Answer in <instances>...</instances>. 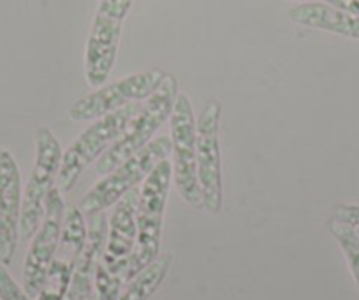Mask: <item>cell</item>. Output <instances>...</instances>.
Wrapping results in <instances>:
<instances>
[{
	"instance_id": "obj_1",
	"label": "cell",
	"mask_w": 359,
	"mask_h": 300,
	"mask_svg": "<svg viewBox=\"0 0 359 300\" xmlns=\"http://www.w3.org/2000/svg\"><path fill=\"white\" fill-rule=\"evenodd\" d=\"M172 183V165L169 158L158 162L140 186L137 199V237L136 248L127 267L126 283L136 278L161 255L162 223H164L165 204Z\"/></svg>"
},
{
	"instance_id": "obj_2",
	"label": "cell",
	"mask_w": 359,
	"mask_h": 300,
	"mask_svg": "<svg viewBox=\"0 0 359 300\" xmlns=\"http://www.w3.org/2000/svg\"><path fill=\"white\" fill-rule=\"evenodd\" d=\"M178 93V79L172 74H165L164 81L155 90L154 95L148 97L144 106H141L140 113L130 120L122 136L95 162V172L101 176L109 174L116 165H120L123 160L143 150L148 143H151L154 134L171 116Z\"/></svg>"
},
{
	"instance_id": "obj_3",
	"label": "cell",
	"mask_w": 359,
	"mask_h": 300,
	"mask_svg": "<svg viewBox=\"0 0 359 300\" xmlns=\"http://www.w3.org/2000/svg\"><path fill=\"white\" fill-rule=\"evenodd\" d=\"M141 102L126 106L115 113L94 120V123L76 137L74 143L62 155V164L57 174V188L69 193L76 186L86 167L97 162L109 146L122 136L130 120L140 113Z\"/></svg>"
},
{
	"instance_id": "obj_4",
	"label": "cell",
	"mask_w": 359,
	"mask_h": 300,
	"mask_svg": "<svg viewBox=\"0 0 359 300\" xmlns=\"http://www.w3.org/2000/svg\"><path fill=\"white\" fill-rule=\"evenodd\" d=\"M169 155H171V139L165 136L157 137L143 150L116 165L109 174L102 176L101 181L95 183L94 188L86 192L78 208L86 218L97 213H106V209L115 206L127 192L140 188L155 165L164 158H169Z\"/></svg>"
},
{
	"instance_id": "obj_5",
	"label": "cell",
	"mask_w": 359,
	"mask_h": 300,
	"mask_svg": "<svg viewBox=\"0 0 359 300\" xmlns=\"http://www.w3.org/2000/svg\"><path fill=\"white\" fill-rule=\"evenodd\" d=\"M134 0H101L85 50V78L92 88L106 85L118 53L122 27Z\"/></svg>"
},
{
	"instance_id": "obj_6",
	"label": "cell",
	"mask_w": 359,
	"mask_h": 300,
	"mask_svg": "<svg viewBox=\"0 0 359 300\" xmlns=\"http://www.w3.org/2000/svg\"><path fill=\"white\" fill-rule=\"evenodd\" d=\"M169 139L172 155V183L182 199L194 209H205L196 167V118L187 93H178L169 116Z\"/></svg>"
},
{
	"instance_id": "obj_7",
	"label": "cell",
	"mask_w": 359,
	"mask_h": 300,
	"mask_svg": "<svg viewBox=\"0 0 359 300\" xmlns=\"http://www.w3.org/2000/svg\"><path fill=\"white\" fill-rule=\"evenodd\" d=\"M60 143L48 127L36 130V160L32 174L23 192L22 216H20V239L30 241L39 229L44 216V202L57 183L58 169L62 164Z\"/></svg>"
},
{
	"instance_id": "obj_8",
	"label": "cell",
	"mask_w": 359,
	"mask_h": 300,
	"mask_svg": "<svg viewBox=\"0 0 359 300\" xmlns=\"http://www.w3.org/2000/svg\"><path fill=\"white\" fill-rule=\"evenodd\" d=\"M220 118L222 106L217 99L208 100L196 120V167L203 204L212 215H219L224 204L222 151H220Z\"/></svg>"
},
{
	"instance_id": "obj_9",
	"label": "cell",
	"mask_w": 359,
	"mask_h": 300,
	"mask_svg": "<svg viewBox=\"0 0 359 300\" xmlns=\"http://www.w3.org/2000/svg\"><path fill=\"white\" fill-rule=\"evenodd\" d=\"M165 74L168 72L162 69H148L99 86L95 92L76 100L69 108V118L74 122H94L134 102L147 100L161 86Z\"/></svg>"
},
{
	"instance_id": "obj_10",
	"label": "cell",
	"mask_w": 359,
	"mask_h": 300,
	"mask_svg": "<svg viewBox=\"0 0 359 300\" xmlns=\"http://www.w3.org/2000/svg\"><path fill=\"white\" fill-rule=\"evenodd\" d=\"M62 195L64 193L57 188V185L50 190L44 202L43 222L30 239L25 264H23V290L29 293L30 299H37L46 283L51 264L57 257L62 222L65 215V202Z\"/></svg>"
},
{
	"instance_id": "obj_11",
	"label": "cell",
	"mask_w": 359,
	"mask_h": 300,
	"mask_svg": "<svg viewBox=\"0 0 359 300\" xmlns=\"http://www.w3.org/2000/svg\"><path fill=\"white\" fill-rule=\"evenodd\" d=\"M23 188L18 164L0 148V265H11L20 241Z\"/></svg>"
},
{
	"instance_id": "obj_12",
	"label": "cell",
	"mask_w": 359,
	"mask_h": 300,
	"mask_svg": "<svg viewBox=\"0 0 359 300\" xmlns=\"http://www.w3.org/2000/svg\"><path fill=\"white\" fill-rule=\"evenodd\" d=\"M137 199L140 188H133L118 200L108 220V237L101 264L111 274L126 278L137 237Z\"/></svg>"
},
{
	"instance_id": "obj_13",
	"label": "cell",
	"mask_w": 359,
	"mask_h": 300,
	"mask_svg": "<svg viewBox=\"0 0 359 300\" xmlns=\"http://www.w3.org/2000/svg\"><path fill=\"white\" fill-rule=\"evenodd\" d=\"M106 237H108V216L106 213L88 216V236L85 246L78 255L72 272L71 286L65 300H92L95 299L94 279L97 265L104 253Z\"/></svg>"
},
{
	"instance_id": "obj_14",
	"label": "cell",
	"mask_w": 359,
	"mask_h": 300,
	"mask_svg": "<svg viewBox=\"0 0 359 300\" xmlns=\"http://www.w3.org/2000/svg\"><path fill=\"white\" fill-rule=\"evenodd\" d=\"M289 20L306 29L323 30L359 41V16L324 2H302L289 11Z\"/></svg>"
},
{
	"instance_id": "obj_15",
	"label": "cell",
	"mask_w": 359,
	"mask_h": 300,
	"mask_svg": "<svg viewBox=\"0 0 359 300\" xmlns=\"http://www.w3.org/2000/svg\"><path fill=\"white\" fill-rule=\"evenodd\" d=\"M171 264V253L158 255L147 269H143L136 278L127 283L118 300H150L168 276Z\"/></svg>"
},
{
	"instance_id": "obj_16",
	"label": "cell",
	"mask_w": 359,
	"mask_h": 300,
	"mask_svg": "<svg viewBox=\"0 0 359 300\" xmlns=\"http://www.w3.org/2000/svg\"><path fill=\"white\" fill-rule=\"evenodd\" d=\"M86 236H88V223H86L81 209L78 206H71V208L65 209L64 222H62L60 243H58L57 250V253L64 255V258H60V260L76 264V258H78L83 246H85Z\"/></svg>"
},
{
	"instance_id": "obj_17",
	"label": "cell",
	"mask_w": 359,
	"mask_h": 300,
	"mask_svg": "<svg viewBox=\"0 0 359 300\" xmlns=\"http://www.w3.org/2000/svg\"><path fill=\"white\" fill-rule=\"evenodd\" d=\"M327 230H330V234L334 237L338 246L344 251L345 260H347L348 269L352 272V278H354L359 290V236L351 225L340 222L334 216L327 222Z\"/></svg>"
},
{
	"instance_id": "obj_18",
	"label": "cell",
	"mask_w": 359,
	"mask_h": 300,
	"mask_svg": "<svg viewBox=\"0 0 359 300\" xmlns=\"http://www.w3.org/2000/svg\"><path fill=\"white\" fill-rule=\"evenodd\" d=\"M126 278L118 274H111L104 265L99 262L97 271L94 279V292L97 300H118L122 295V290L126 286Z\"/></svg>"
},
{
	"instance_id": "obj_19",
	"label": "cell",
	"mask_w": 359,
	"mask_h": 300,
	"mask_svg": "<svg viewBox=\"0 0 359 300\" xmlns=\"http://www.w3.org/2000/svg\"><path fill=\"white\" fill-rule=\"evenodd\" d=\"M0 300H34L13 279V276L9 274L4 265H0Z\"/></svg>"
},
{
	"instance_id": "obj_20",
	"label": "cell",
	"mask_w": 359,
	"mask_h": 300,
	"mask_svg": "<svg viewBox=\"0 0 359 300\" xmlns=\"http://www.w3.org/2000/svg\"><path fill=\"white\" fill-rule=\"evenodd\" d=\"M334 218L347 223L359 236V204H340L334 208Z\"/></svg>"
},
{
	"instance_id": "obj_21",
	"label": "cell",
	"mask_w": 359,
	"mask_h": 300,
	"mask_svg": "<svg viewBox=\"0 0 359 300\" xmlns=\"http://www.w3.org/2000/svg\"><path fill=\"white\" fill-rule=\"evenodd\" d=\"M324 4H330L333 8L341 9V11L352 13V15L359 16V0H320Z\"/></svg>"
},
{
	"instance_id": "obj_22",
	"label": "cell",
	"mask_w": 359,
	"mask_h": 300,
	"mask_svg": "<svg viewBox=\"0 0 359 300\" xmlns=\"http://www.w3.org/2000/svg\"><path fill=\"white\" fill-rule=\"evenodd\" d=\"M296 2H299V4H302V2H319V0H296Z\"/></svg>"
}]
</instances>
